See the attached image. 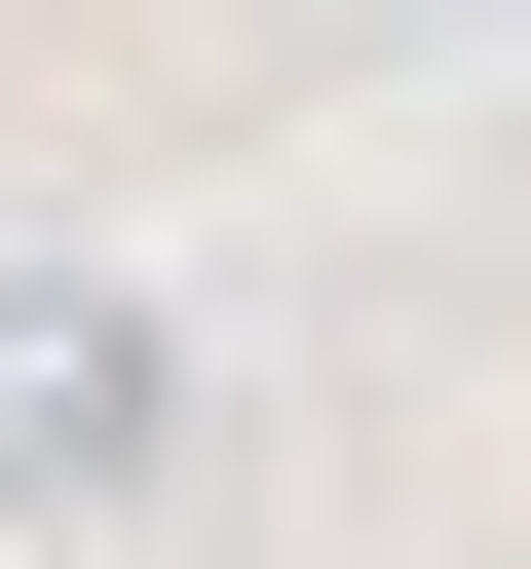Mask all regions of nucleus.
Masks as SVG:
<instances>
[{"instance_id": "obj_1", "label": "nucleus", "mask_w": 531, "mask_h": 569, "mask_svg": "<svg viewBox=\"0 0 531 569\" xmlns=\"http://www.w3.org/2000/svg\"><path fill=\"white\" fill-rule=\"evenodd\" d=\"M190 456V342L114 305V266H0V531H114Z\"/></svg>"}, {"instance_id": "obj_2", "label": "nucleus", "mask_w": 531, "mask_h": 569, "mask_svg": "<svg viewBox=\"0 0 531 569\" xmlns=\"http://www.w3.org/2000/svg\"><path fill=\"white\" fill-rule=\"evenodd\" d=\"M380 39H493V0H380Z\"/></svg>"}]
</instances>
